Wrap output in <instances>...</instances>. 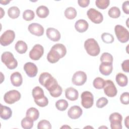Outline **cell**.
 Returning a JSON list of instances; mask_svg holds the SVG:
<instances>
[{
    "label": "cell",
    "mask_w": 129,
    "mask_h": 129,
    "mask_svg": "<svg viewBox=\"0 0 129 129\" xmlns=\"http://www.w3.org/2000/svg\"><path fill=\"white\" fill-rule=\"evenodd\" d=\"M20 14L19 9L16 6L10 7L8 10V15L12 19H16L19 17Z\"/></svg>",
    "instance_id": "f1b7e54d"
},
{
    "label": "cell",
    "mask_w": 129,
    "mask_h": 129,
    "mask_svg": "<svg viewBox=\"0 0 129 129\" xmlns=\"http://www.w3.org/2000/svg\"><path fill=\"white\" fill-rule=\"evenodd\" d=\"M78 3L79 6L82 8H85L89 6L90 4V0H79Z\"/></svg>",
    "instance_id": "ee69618b"
},
{
    "label": "cell",
    "mask_w": 129,
    "mask_h": 129,
    "mask_svg": "<svg viewBox=\"0 0 129 129\" xmlns=\"http://www.w3.org/2000/svg\"><path fill=\"white\" fill-rule=\"evenodd\" d=\"M122 9L124 13L126 14H129V2L128 1H125L122 4Z\"/></svg>",
    "instance_id": "7bdbcfd3"
},
{
    "label": "cell",
    "mask_w": 129,
    "mask_h": 129,
    "mask_svg": "<svg viewBox=\"0 0 129 129\" xmlns=\"http://www.w3.org/2000/svg\"><path fill=\"white\" fill-rule=\"evenodd\" d=\"M65 17L70 20L74 19L76 18L77 15V11L73 7H68L67 8L64 12Z\"/></svg>",
    "instance_id": "83f0119b"
},
{
    "label": "cell",
    "mask_w": 129,
    "mask_h": 129,
    "mask_svg": "<svg viewBox=\"0 0 129 129\" xmlns=\"http://www.w3.org/2000/svg\"><path fill=\"white\" fill-rule=\"evenodd\" d=\"M128 117H129L128 116H127L125 118V119H124V124H125V126L127 128H128V124H129V123H128V121H129Z\"/></svg>",
    "instance_id": "f6af8a7d"
},
{
    "label": "cell",
    "mask_w": 129,
    "mask_h": 129,
    "mask_svg": "<svg viewBox=\"0 0 129 129\" xmlns=\"http://www.w3.org/2000/svg\"><path fill=\"white\" fill-rule=\"evenodd\" d=\"M81 104L85 108H91L94 104V97L91 92L84 91L81 95Z\"/></svg>",
    "instance_id": "ba28073f"
},
{
    "label": "cell",
    "mask_w": 129,
    "mask_h": 129,
    "mask_svg": "<svg viewBox=\"0 0 129 129\" xmlns=\"http://www.w3.org/2000/svg\"><path fill=\"white\" fill-rule=\"evenodd\" d=\"M44 53L43 47L39 44L35 45L32 49L29 52L30 58L34 60H37L39 59L43 55Z\"/></svg>",
    "instance_id": "4fadbf2b"
},
{
    "label": "cell",
    "mask_w": 129,
    "mask_h": 129,
    "mask_svg": "<svg viewBox=\"0 0 129 129\" xmlns=\"http://www.w3.org/2000/svg\"><path fill=\"white\" fill-rule=\"evenodd\" d=\"M15 48L19 53L24 54L27 51L28 46L26 42L22 40H19L16 42Z\"/></svg>",
    "instance_id": "484cf974"
},
{
    "label": "cell",
    "mask_w": 129,
    "mask_h": 129,
    "mask_svg": "<svg viewBox=\"0 0 129 129\" xmlns=\"http://www.w3.org/2000/svg\"><path fill=\"white\" fill-rule=\"evenodd\" d=\"M65 96L68 99L71 101H75L78 99L79 93L74 88L69 87L67 88L65 91Z\"/></svg>",
    "instance_id": "44dd1931"
},
{
    "label": "cell",
    "mask_w": 129,
    "mask_h": 129,
    "mask_svg": "<svg viewBox=\"0 0 129 129\" xmlns=\"http://www.w3.org/2000/svg\"><path fill=\"white\" fill-rule=\"evenodd\" d=\"M68 102L64 99H59L55 102V107L59 111H64L68 107Z\"/></svg>",
    "instance_id": "4dcf8cb0"
},
{
    "label": "cell",
    "mask_w": 129,
    "mask_h": 129,
    "mask_svg": "<svg viewBox=\"0 0 129 129\" xmlns=\"http://www.w3.org/2000/svg\"><path fill=\"white\" fill-rule=\"evenodd\" d=\"M21 97V95L18 91L12 90L5 93L4 96V100L6 103L12 104L19 101Z\"/></svg>",
    "instance_id": "8992f818"
},
{
    "label": "cell",
    "mask_w": 129,
    "mask_h": 129,
    "mask_svg": "<svg viewBox=\"0 0 129 129\" xmlns=\"http://www.w3.org/2000/svg\"><path fill=\"white\" fill-rule=\"evenodd\" d=\"M83 113V110L82 108L77 105L73 106L70 107L68 111V115L69 117L73 119L79 118Z\"/></svg>",
    "instance_id": "2e32d148"
},
{
    "label": "cell",
    "mask_w": 129,
    "mask_h": 129,
    "mask_svg": "<svg viewBox=\"0 0 129 129\" xmlns=\"http://www.w3.org/2000/svg\"><path fill=\"white\" fill-rule=\"evenodd\" d=\"M84 48L87 53L91 56H97L100 52L99 45L98 42L94 38L87 39L85 41Z\"/></svg>",
    "instance_id": "3957f363"
},
{
    "label": "cell",
    "mask_w": 129,
    "mask_h": 129,
    "mask_svg": "<svg viewBox=\"0 0 129 129\" xmlns=\"http://www.w3.org/2000/svg\"><path fill=\"white\" fill-rule=\"evenodd\" d=\"M100 59L101 62H105L112 63L113 60V58L112 55L111 54L108 52H104L102 54Z\"/></svg>",
    "instance_id": "8d00e7d4"
},
{
    "label": "cell",
    "mask_w": 129,
    "mask_h": 129,
    "mask_svg": "<svg viewBox=\"0 0 129 129\" xmlns=\"http://www.w3.org/2000/svg\"><path fill=\"white\" fill-rule=\"evenodd\" d=\"M24 70L27 76L30 78L35 77L38 73V68L35 63L31 62H26L24 66Z\"/></svg>",
    "instance_id": "5bb4252c"
},
{
    "label": "cell",
    "mask_w": 129,
    "mask_h": 129,
    "mask_svg": "<svg viewBox=\"0 0 129 129\" xmlns=\"http://www.w3.org/2000/svg\"><path fill=\"white\" fill-rule=\"evenodd\" d=\"M87 15L91 22L95 24H100L103 20L102 13L93 8H91L87 11Z\"/></svg>",
    "instance_id": "30bf717a"
},
{
    "label": "cell",
    "mask_w": 129,
    "mask_h": 129,
    "mask_svg": "<svg viewBox=\"0 0 129 129\" xmlns=\"http://www.w3.org/2000/svg\"><path fill=\"white\" fill-rule=\"evenodd\" d=\"M39 82L42 86L46 88L50 95L57 91L60 87L56 80L47 72L42 73L40 74L39 77Z\"/></svg>",
    "instance_id": "6da1fadb"
},
{
    "label": "cell",
    "mask_w": 129,
    "mask_h": 129,
    "mask_svg": "<svg viewBox=\"0 0 129 129\" xmlns=\"http://www.w3.org/2000/svg\"><path fill=\"white\" fill-rule=\"evenodd\" d=\"M121 68L123 72L126 73L129 72V60H124L121 63Z\"/></svg>",
    "instance_id": "b9f144b4"
},
{
    "label": "cell",
    "mask_w": 129,
    "mask_h": 129,
    "mask_svg": "<svg viewBox=\"0 0 129 129\" xmlns=\"http://www.w3.org/2000/svg\"><path fill=\"white\" fill-rule=\"evenodd\" d=\"M10 2V1H1L0 3L3 5H7Z\"/></svg>",
    "instance_id": "bcb514c9"
},
{
    "label": "cell",
    "mask_w": 129,
    "mask_h": 129,
    "mask_svg": "<svg viewBox=\"0 0 129 129\" xmlns=\"http://www.w3.org/2000/svg\"><path fill=\"white\" fill-rule=\"evenodd\" d=\"M33 120L30 117L26 116L21 120V126L24 129H30L33 126Z\"/></svg>",
    "instance_id": "f546056e"
},
{
    "label": "cell",
    "mask_w": 129,
    "mask_h": 129,
    "mask_svg": "<svg viewBox=\"0 0 129 129\" xmlns=\"http://www.w3.org/2000/svg\"><path fill=\"white\" fill-rule=\"evenodd\" d=\"M36 12L37 16L40 18H45L49 14L48 8L45 6H39L37 8Z\"/></svg>",
    "instance_id": "603a6c76"
},
{
    "label": "cell",
    "mask_w": 129,
    "mask_h": 129,
    "mask_svg": "<svg viewBox=\"0 0 129 129\" xmlns=\"http://www.w3.org/2000/svg\"><path fill=\"white\" fill-rule=\"evenodd\" d=\"M10 80L12 84L15 87L20 86L23 83L22 75L18 72H15L12 73L10 77Z\"/></svg>",
    "instance_id": "d6986e66"
},
{
    "label": "cell",
    "mask_w": 129,
    "mask_h": 129,
    "mask_svg": "<svg viewBox=\"0 0 129 129\" xmlns=\"http://www.w3.org/2000/svg\"><path fill=\"white\" fill-rule=\"evenodd\" d=\"M108 15L112 18H118L120 16V11L118 7H112L108 10Z\"/></svg>",
    "instance_id": "1f68e13d"
},
{
    "label": "cell",
    "mask_w": 129,
    "mask_h": 129,
    "mask_svg": "<svg viewBox=\"0 0 129 129\" xmlns=\"http://www.w3.org/2000/svg\"><path fill=\"white\" fill-rule=\"evenodd\" d=\"M99 71L101 74L104 76H108L111 74L113 70L112 63L103 62L99 66Z\"/></svg>",
    "instance_id": "ac0fdd59"
},
{
    "label": "cell",
    "mask_w": 129,
    "mask_h": 129,
    "mask_svg": "<svg viewBox=\"0 0 129 129\" xmlns=\"http://www.w3.org/2000/svg\"><path fill=\"white\" fill-rule=\"evenodd\" d=\"M47 37L51 41L56 42L59 40L61 37V35L59 32L54 28H48L46 31Z\"/></svg>",
    "instance_id": "e0dca14e"
},
{
    "label": "cell",
    "mask_w": 129,
    "mask_h": 129,
    "mask_svg": "<svg viewBox=\"0 0 129 129\" xmlns=\"http://www.w3.org/2000/svg\"><path fill=\"white\" fill-rule=\"evenodd\" d=\"M103 89L105 95L109 97H113L117 93V90L114 83L110 80L105 81Z\"/></svg>",
    "instance_id": "8fae6325"
},
{
    "label": "cell",
    "mask_w": 129,
    "mask_h": 129,
    "mask_svg": "<svg viewBox=\"0 0 129 129\" xmlns=\"http://www.w3.org/2000/svg\"><path fill=\"white\" fill-rule=\"evenodd\" d=\"M35 17L34 12L31 10H26L23 13V18L26 21H30Z\"/></svg>",
    "instance_id": "836d02e7"
},
{
    "label": "cell",
    "mask_w": 129,
    "mask_h": 129,
    "mask_svg": "<svg viewBox=\"0 0 129 129\" xmlns=\"http://www.w3.org/2000/svg\"><path fill=\"white\" fill-rule=\"evenodd\" d=\"M105 81L100 77L96 78L93 82V85L94 87L97 89H103L105 85Z\"/></svg>",
    "instance_id": "d6a6232c"
},
{
    "label": "cell",
    "mask_w": 129,
    "mask_h": 129,
    "mask_svg": "<svg viewBox=\"0 0 129 129\" xmlns=\"http://www.w3.org/2000/svg\"><path fill=\"white\" fill-rule=\"evenodd\" d=\"M109 0H96L95 1V4L96 7L102 10L106 9L109 5Z\"/></svg>",
    "instance_id": "d590c367"
},
{
    "label": "cell",
    "mask_w": 129,
    "mask_h": 129,
    "mask_svg": "<svg viewBox=\"0 0 129 129\" xmlns=\"http://www.w3.org/2000/svg\"><path fill=\"white\" fill-rule=\"evenodd\" d=\"M107 128V127H106V126H101V127H99V128Z\"/></svg>",
    "instance_id": "c3c4849f"
},
{
    "label": "cell",
    "mask_w": 129,
    "mask_h": 129,
    "mask_svg": "<svg viewBox=\"0 0 129 129\" xmlns=\"http://www.w3.org/2000/svg\"><path fill=\"white\" fill-rule=\"evenodd\" d=\"M120 101L123 104L127 105L129 103V94L128 92L123 93L120 96Z\"/></svg>",
    "instance_id": "60d3db41"
},
{
    "label": "cell",
    "mask_w": 129,
    "mask_h": 129,
    "mask_svg": "<svg viewBox=\"0 0 129 129\" xmlns=\"http://www.w3.org/2000/svg\"><path fill=\"white\" fill-rule=\"evenodd\" d=\"M110 122V127L112 129H121V121L122 120V115L118 112L111 113L109 117Z\"/></svg>",
    "instance_id": "9c48e42d"
},
{
    "label": "cell",
    "mask_w": 129,
    "mask_h": 129,
    "mask_svg": "<svg viewBox=\"0 0 129 129\" xmlns=\"http://www.w3.org/2000/svg\"><path fill=\"white\" fill-rule=\"evenodd\" d=\"M1 60L9 70H14L18 66L17 60L11 52H4L2 54Z\"/></svg>",
    "instance_id": "277c9868"
},
{
    "label": "cell",
    "mask_w": 129,
    "mask_h": 129,
    "mask_svg": "<svg viewBox=\"0 0 129 129\" xmlns=\"http://www.w3.org/2000/svg\"><path fill=\"white\" fill-rule=\"evenodd\" d=\"M89 27L88 22L84 19H79L77 21L75 24L76 30L79 33H83L86 31Z\"/></svg>",
    "instance_id": "ffe728a7"
},
{
    "label": "cell",
    "mask_w": 129,
    "mask_h": 129,
    "mask_svg": "<svg viewBox=\"0 0 129 129\" xmlns=\"http://www.w3.org/2000/svg\"><path fill=\"white\" fill-rule=\"evenodd\" d=\"M38 129H51V125L49 121L45 119L40 120L37 124Z\"/></svg>",
    "instance_id": "74e56055"
},
{
    "label": "cell",
    "mask_w": 129,
    "mask_h": 129,
    "mask_svg": "<svg viewBox=\"0 0 129 129\" xmlns=\"http://www.w3.org/2000/svg\"><path fill=\"white\" fill-rule=\"evenodd\" d=\"M115 80L117 84L120 87H125L128 83L127 77L122 73L117 74L116 76Z\"/></svg>",
    "instance_id": "cb8c5ba5"
},
{
    "label": "cell",
    "mask_w": 129,
    "mask_h": 129,
    "mask_svg": "<svg viewBox=\"0 0 129 129\" xmlns=\"http://www.w3.org/2000/svg\"><path fill=\"white\" fill-rule=\"evenodd\" d=\"M34 102L36 104V105L41 107H45L48 104V100L46 96L39 100H35L34 101Z\"/></svg>",
    "instance_id": "ab89813d"
},
{
    "label": "cell",
    "mask_w": 129,
    "mask_h": 129,
    "mask_svg": "<svg viewBox=\"0 0 129 129\" xmlns=\"http://www.w3.org/2000/svg\"><path fill=\"white\" fill-rule=\"evenodd\" d=\"M32 94L34 101L41 99L45 96L43 89L39 86H36L33 89Z\"/></svg>",
    "instance_id": "d4e9b609"
},
{
    "label": "cell",
    "mask_w": 129,
    "mask_h": 129,
    "mask_svg": "<svg viewBox=\"0 0 129 129\" xmlns=\"http://www.w3.org/2000/svg\"><path fill=\"white\" fill-rule=\"evenodd\" d=\"M114 32L118 40L121 43H126L129 39L128 31L123 26L117 25L114 27Z\"/></svg>",
    "instance_id": "5b68a950"
},
{
    "label": "cell",
    "mask_w": 129,
    "mask_h": 129,
    "mask_svg": "<svg viewBox=\"0 0 129 129\" xmlns=\"http://www.w3.org/2000/svg\"><path fill=\"white\" fill-rule=\"evenodd\" d=\"M1 118L4 120H7L11 118L12 115V111L11 109L8 106L3 105L1 104Z\"/></svg>",
    "instance_id": "7402d4cb"
},
{
    "label": "cell",
    "mask_w": 129,
    "mask_h": 129,
    "mask_svg": "<svg viewBox=\"0 0 129 129\" xmlns=\"http://www.w3.org/2000/svg\"><path fill=\"white\" fill-rule=\"evenodd\" d=\"M87 77L86 74L83 71H77L73 76L72 83L76 86H82L84 85L87 81Z\"/></svg>",
    "instance_id": "7c38bea8"
},
{
    "label": "cell",
    "mask_w": 129,
    "mask_h": 129,
    "mask_svg": "<svg viewBox=\"0 0 129 129\" xmlns=\"http://www.w3.org/2000/svg\"><path fill=\"white\" fill-rule=\"evenodd\" d=\"M29 31L33 35L37 36H42L44 33V28L43 26L36 23L30 24L28 27Z\"/></svg>",
    "instance_id": "9a60e30c"
},
{
    "label": "cell",
    "mask_w": 129,
    "mask_h": 129,
    "mask_svg": "<svg viewBox=\"0 0 129 129\" xmlns=\"http://www.w3.org/2000/svg\"><path fill=\"white\" fill-rule=\"evenodd\" d=\"M101 39L104 43L107 44L111 43L114 40L113 36L111 34L108 33H102L101 35Z\"/></svg>",
    "instance_id": "e575fe53"
},
{
    "label": "cell",
    "mask_w": 129,
    "mask_h": 129,
    "mask_svg": "<svg viewBox=\"0 0 129 129\" xmlns=\"http://www.w3.org/2000/svg\"><path fill=\"white\" fill-rule=\"evenodd\" d=\"M108 102L107 99L105 97H101L99 98L96 102V106L99 108H101L106 106Z\"/></svg>",
    "instance_id": "f35d334b"
},
{
    "label": "cell",
    "mask_w": 129,
    "mask_h": 129,
    "mask_svg": "<svg viewBox=\"0 0 129 129\" xmlns=\"http://www.w3.org/2000/svg\"><path fill=\"white\" fill-rule=\"evenodd\" d=\"M15 38V32L12 30H8L4 32L1 36V44L4 46H8L13 42Z\"/></svg>",
    "instance_id": "52a82bcc"
},
{
    "label": "cell",
    "mask_w": 129,
    "mask_h": 129,
    "mask_svg": "<svg viewBox=\"0 0 129 129\" xmlns=\"http://www.w3.org/2000/svg\"><path fill=\"white\" fill-rule=\"evenodd\" d=\"M67 53L66 46L61 43L54 45L47 55V60L51 63H54L57 62L60 58L63 57Z\"/></svg>",
    "instance_id": "7a4b0ae2"
},
{
    "label": "cell",
    "mask_w": 129,
    "mask_h": 129,
    "mask_svg": "<svg viewBox=\"0 0 129 129\" xmlns=\"http://www.w3.org/2000/svg\"><path fill=\"white\" fill-rule=\"evenodd\" d=\"M26 116L31 118L33 121H35L39 118V112L37 109L35 107H30L27 109L26 113Z\"/></svg>",
    "instance_id": "4316f807"
},
{
    "label": "cell",
    "mask_w": 129,
    "mask_h": 129,
    "mask_svg": "<svg viewBox=\"0 0 129 129\" xmlns=\"http://www.w3.org/2000/svg\"><path fill=\"white\" fill-rule=\"evenodd\" d=\"M61 128H71V127H70L69 126H68L67 125H63V126H61Z\"/></svg>",
    "instance_id": "7dc6e473"
}]
</instances>
